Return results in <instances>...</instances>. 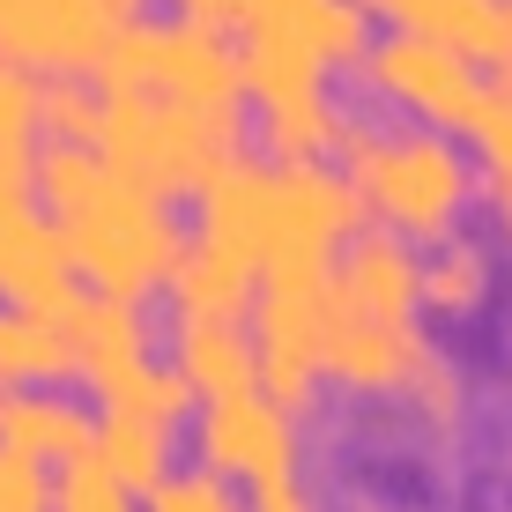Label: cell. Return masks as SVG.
I'll use <instances>...</instances> for the list:
<instances>
[{
	"label": "cell",
	"mask_w": 512,
	"mask_h": 512,
	"mask_svg": "<svg viewBox=\"0 0 512 512\" xmlns=\"http://www.w3.org/2000/svg\"><path fill=\"white\" fill-rule=\"evenodd\" d=\"M364 231V193L334 164H275V156H238L201 186V231L245 260L260 282L275 268H334L349 238Z\"/></svg>",
	"instance_id": "cell-1"
},
{
	"label": "cell",
	"mask_w": 512,
	"mask_h": 512,
	"mask_svg": "<svg viewBox=\"0 0 512 512\" xmlns=\"http://www.w3.org/2000/svg\"><path fill=\"white\" fill-rule=\"evenodd\" d=\"M38 201L45 216L60 223L67 260L90 290L112 297H149L156 282H171L186 253V223L171 216L164 193L134 186L127 171H112L97 149H67V141H45L38 149Z\"/></svg>",
	"instance_id": "cell-2"
},
{
	"label": "cell",
	"mask_w": 512,
	"mask_h": 512,
	"mask_svg": "<svg viewBox=\"0 0 512 512\" xmlns=\"http://www.w3.org/2000/svg\"><path fill=\"white\" fill-rule=\"evenodd\" d=\"M342 179L364 193V216L409 245H446L461 208L475 201V164L438 127H379L349 112L342 127Z\"/></svg>",
	"instance_id": "cell-3"
},
{
	"label": "cell",
	"mask_w": 512,
	"mask_h": 512,
	"mask_svg": "<svg viewBox=\"0 0 512 512\" xmlns=\"http://www.w3.org/2000/svg\"><path fill=\"white\" fill-rule=\"evenodd\" d=\"M97 90L104 97L149 90V97L193 104V112L238 119L245 60H238L231 30L208 23V15H179V23H141V15H127L112 52H104V67H97Z\"/></svg>",
	"instance_id": "cell-4"
},
{
	"label": "cell",
	"mask_w": 512,
	"mask_h": 512,
	"mask_svg": "<svg viewBox=\"0 0 512 512\" xmlns=\"http://www.w3.org/2000/svg\"><path fill=\"white\" fill-rule=\"evenodd\" d=\"M97 156L112 171H127L134 186H149V193L171 201V193H201L223 164H238V119L127 90V97H104Z\"/></svg>",
	"instance_id": "cell-5"
},
{
	"label": "cell",
	"mask_w": 512,
	"mask_h": 512,
	"mask_svg": "<svg viewBox=\"0 0 512 512\" xmlns=\"http://www.w3.org/2000/svg\"><path fill=\"white\" fill-rule=\"evenodd\" d=\"M327 282L334 268H275L253 297V349H260V394L305 416L320 401V349H327Z\"/></svg>",
	"instance_id": "cell-6"
},
{
	"label": "cell",
	"mask_w": 512,
	"mask_h": 512,
	"mask_svg": "<svg viewBox=\"0 0 512 512\" xmlns=\"http://www.w3.org/2000/svg\"><path fill=\"white\" fill-rule=\"evenodd\" d=\"M364 82H372L386 104L416 112V127L431 119L438 134H453V127L475 134V119H483V104H490L483 60L423 38V30H386V38H372V52H364Z\"/></svg>",
	"instance_id": "cell-7"
},
{
	"label": "cell",
	"mask_w": 512,
	"mask_h": 512,
	"mask_svg": "<svg viewBox=\"0 0 512 512\" xmlns=\"http://www.w3.org/2000/svg\"><path fill=\"white\" fill-rule=\"evenodd\" d=\"M193 453L216 483H245V490H268V483H290L297 461H305V431L297 416L253 394H231V401H201L193 409Z\"/></svg>",
	"instance_id": "cell-8"
},
{
	"label": "cell",
	"mask_w": 512,
	"mask_h": 512,
	"mask_svg": "<svg viewBox=\"0 0 512 512\" xmlns=\"http://www.w3.org/2000/svg\"><path fill=\"white\" fill-rule=\"evenodd\" d=\"M438 364L431 334L416 320H379V312H357L334 297L327 282V349H320V372L342 386V394H416V379Z\"/></svg>",
	"instance_id": "cell-9"
},
{
	"label": "cell",
	"mask_w": 512,
	"mask_h": 512,
	"mask_svg": "<svg viewBox=\"0 0 512 512\" xmlns=\"http://www.w3.org/2000/svg\"><path fill=\"white\" fill-rule=\"evenodd\" d=\"M119 23H127V8H112V0H0V60L45 82L82 75V67L97 75Z\"/></svg>",
	"instance_id": "cell-10"
},
{
	"label": "cell",
	"mask_w": 512,
	"mask_h": 512,
	"mask_svg": "<svg viewBox=\"0 0 512 512\" xmlns=\"http://www.w3.org/2000/svg\"><path fill=\"white\" fill-rule=\"evenodd\" d=\"M67 297H75V260L60 223L45 216L30 179L0 171V305H67Z\"/></svg>",
	"instance_id": "cell-11"
},
{
	"label": "cell",
	"mask_w": 512,
	"mask_h": 512,
	"mask_svg": "<svg viewBox=\"0 0 512 512\" xmlns=\"http://www.w3.org/2000/svg\"><path fill=\"white\" fill-rule=\"evenodd\" d=\"M67 320V342H75V379L82 386H112L119 372H134V364H149V320H141L134 297H112V290H90V282H75V297L67 305H52Z\"/></svg>",
	"instance_id": "cell-12"
},
{
	"label": "cell",
	"mask_w": 512,
	"mask_h": 512,
	"mask_svg": "<svg viewBox=\"0 0 512 512\" xmlns=\"http://www.w3.org/2000/svg\"><path fill=\"white\" fill-rule=\"evenodd\" d=\"M334 297L357 312H379V320H416L423 305V253L394 231H357L334 253Z\"/></svg>",
	"instance_id": "cell-13"
},
{
	"label": "cell",
	"mask_w": 512,
	"mask_h": 512,
	"mask_svg": "<svg viewBox=\"0 0 512 512\" xmlns=\"http://www.w3.org/2000/svg\"><path fill=\"white\" fill-rule=\"evenodd\" d=\"M97 423L75 394H52V386H23V394H0V446L30 453V461L52 468H75L97 453Z\"/></svg>",
	"instance_id": "cell-14"
},
{
	"label": "cell",
	"mask_w": 512,
	"mask_h": 512,
	"mask_svg": "<svg viewBox=\"0 0 512 512\" xmlns=\"http://www.w3.org/2000/svg\"><path fill=\"white\" fill-rule=\"evenodd\" d=\"M171 364L201 401H231L260 386V349L253 320H171Z\"/></svg>",
	"instance_id": "cell-15"
},
{
	"label": "cell",
	"mask_w": 512,
	"mask_h": 512,
	"mask_svg": "<svg viewBox=\"0 0 512 512\" xmlns=\"http://www.w3.org/2000/svg\"><path fill=\"white\" fill-rule=\"evenodd\" d=\"M171 305H179V320H253V297H260V275L231 260L223 245L208 238H186L179 268H171Z\"/></svg>",
	"instance_id": "cell-16"
},
{
	"label": "cell",
	"mask_w": 512,
	"mask_h": 512,
	"mask_svg": "<svg viewBox=\"0 0 512 512\" xmlns=\"http://www.w3.org/2000/svg\"><path fill=\"white\" fill-rule=\"evenodd\" d=\"M75 379V342L52 305H0V386H60Z\"/></svg>",
	"instance_id": "cell-17"
},
{
	"label": "cell",
	"mask_w": 512,
	"mask_h": 512,
	"mask_svg": "<svg viewBox=\"0 0 512 512\" xmlns=\"http://www.w3.org/2000/svg\"><path fill=\"white\" fill-rule=\"evenodd\" d=\"M97 461L134 490V498H156L171 483V431L164 423H134V416H104L97 423Z\"/></svg>",
	"instance_id": "cell-18"
},
{
	"label": "cell",
	"mask_w": 512,
	"mask_h": 512,
	"mask_svg": "<svg viewBox=\"0 0 512 512\" xmlns=\"http://www.w3.org/2000/svg\"><path fill=\"white\" fill-rule=\"evenodd\" d=\"M490 297V245L483 238H461L453 231L446 245H431L423 253V305L446 312V320H461Z\"/></svg>",
	"instance_id": "cell-19"
},
{
	"label": "cell",
	"mask_w": 512,
	"mask_h": 512,
	"mask_svg": "<svg viewBox=\"0 0 512 512\" xmlns=\"http://www.w3.org/2000/svg\"><path fill=\"white\" fill-rule=\"evenodd\" d=\"M97 401H104V416H134V423H164V431H171V423H179L201 394L186 386L179 364H156L149 357V364H134V372H119Z\"/></svg>",
	"instance_id": "cell-20"
},
{
	"label": "cell",
	"mask_w": 512,
	"mask_h": 512,
	"mask_svg": "<svg viewBox=\"0 0 512 512\" xmlns=\"http://www.w3.org/2000/svg\"><path fill=\"white\" fill-rule=\"evenodd\" d=\"M38 112H45V75L0 60V171L15 179H38Z\"/></svg>",
	"instance_id": "cell-21"
},
{
	"label": "cell",
	"mask_w": 512,
	"mask_h": 512,
	"mask_svg": "<svg viewBox=\"0 0 512 512\" xmlns=\"http://www.w3.org/2000/svg\"><path fill=\"white\" fill-rule=\"evenodd\" d=\"M305 45L320 52V67H364V52H372V8L364 0H312Z\"/></svg>",
	"instance_id": "cell-22"
},
{
	"label": "cell",
	"mask_w": 512,
	"mask_h": 512,
	"mask_svg": "<svg viewBox=\"0 0 512 512\" xmlns=\"http://www.w3.org/2000/svg\"><path fill=\"white\" fill-rule=\"evenodd\" d=\"M38 127H45L52 141H67V149H97V134H104V90H82L75 75L45 82V112H38Z\"/></svg>",
	"instance_id": "cell-23"
},
{
	"label": "cell",
	"mask_w": 512,
	"mask_h": 512,
	"mask_svg": "<svg viewBox=\"0 0 512 512\" xmlns=\"http://www.w3.org/2000/svg\"><path fill=\"white\" fill-rule=\"evenodd\" d=\"M52 512H141V505H134V490L90 453V461H75V468H52Z\"/></svg>",
	"instance_id": "cell-24"
},
{
	"label": "cell",
	"mask_w": 512,
	"mask_h": 512,
	"mask_svg": "<svg viewBox=\"0 0 512 512\" xmlns=\"http://www.w3.org/2000/svg\"><path fill=\"white\" fill-rule=\"evenodd\" d=\"M475 141H483V186H512V67L490 75V104L475 119Z\"/></svg>",
	"instance_id": "cell-25"
},
{
	"label": "cell",
	"mask_w": 512,
	"mask_h": 512,
	"mask_svg": "<svg viewBox=\"0 0 512 512\" xmlns=\"http://www.w3.org/2000/svg\"><path fill=\"white\" fill-rule=\"evenodd\" d=\"M149 512H245V505L231 498V483H216L208 468H186L149 498Z\"/></svg>",
	"instance_id": "cell-26"
},
{
	"label": "cell",
	"mask_w": 512,
	"mask_h": 512,
	"mask_svg": "<svg viewBox=\"0 0 512 512\" xmlns=\"http://www.w3.org/2000/svg\"><path fill=\"white\" fill-rule=\"evenodd\" d=\"M0 512H52V475L15 446H0Z\"/></svg>",
	"instance_id": "cell-27"
},
{
	"label": "cell",
	"mask_w": 512,
	"mask_h": 512,
	"mask_svg": "<svg viewBox=\"0 0 512 512\" xmlns=\"http://www.w3.org/2000/svg\"><path fill=\"white\" fill-rule=\"evenodd\" d=\"M409 401H416V416H423V423H431V431H438V438H446V431H453V423H461V409H468V394H461V372H453V364H446V357H438V364H431V372H423V379H416V394H409Z\"/></svg>",
	"instance_id": "cell-28"
},
{
	"label": "cell",
	"mask_w": 512,
	"mask_h": 512,
	"mask_svg": "<svg viewBox=\"0 0 512 512\" xmlns=\"http://www.w3.org/2000/svg\"><path fill=\"white\" fill-rule=\"evenodd\" d=\"M253 512H327V505L312 498V483H305V475H290V483L253 490Z\"/></svg>",
	"instance_id": "cell-29"
},
{
	"label": "cell",
	"mask_w": 512,
	"mask_h": 512,
	"mask_svg": "<svg viewBox=\"0 0 512 512\" xmlns=\"http://www.w3.org/2000/svg\"><path fill=\"white\" fill-rule=\"evenodd\" d=\"M490 201H498V223H505V238H512V186H490Z\"/></svg>",
	"instance_id": "cell-30"
},
{
	"label": "cell",
	"mask_w": 512,
	"mask_h": 512,
	"mask_svg": "<svg viewBox=\"0 0 512 512\" xmlns=\"http://www.w3.org/2000/svg\"><path fill=\"white\" fill-rule=\"evenodd\" d=\"M505 38H512V0H505Z\"/></svg>",
	"instance_id": "cell-31"
}]
</instances>
